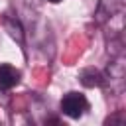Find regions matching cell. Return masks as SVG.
<instances>
[{
    "instance_id": "6da1fadb",
    "label": "cell",
    "mask_w": 126,
    "mask_h": 126,
    "mask_svg": "<svg viewBox=\"0 0 126 126\" xmlns=\"http://www.w3.org/2000/svg\"><path fill=\"white\" fill-rule=\"evenodd\" d=\"M89 100H87V96L83 94V93H79V91H69V93H65L63 94V98H61V102H59V108H61V112L65 114V116H69V118H81L87 110H89Z\"/></svg>"
},
{
    "instance_id": "7a4b0ae2",
    "label": "cell",
    "mask_w": 126,
    "mask_h": 126,
    "mask_svg": "<svg viewBox=\"0 0 126 126\" xmlns=\"http://www.w3.org/2000/svg\"><path fill=\"white\" fill-rule=\"evenodd\" d=\"M102 75H104V85H110V89L116 91V93L122 91V87H124V77H126L124 55H114Z\"/></svg>"
},
{
    "instance_id": "3957f363",
    "label": "cell",
    "mask_w": 126,
    "mask_h": 126,
    "mask_svg": "<svg viewBox=\"0 0 126 126\" xmlns=\"http://www.w3.org/2000/svg\"><path fill=\"white\" fill-rule=\"evenodd\" d=\"M124 10V0H98L94 10V22L98 26H104L112 18H120Z\"/></svg>"
},
{
    "instance_id": "277c9868",
    "label": "cell",
    "mask_w": 126,
    "mask_h": 126,
    "mask_svg": "<svg viewBox=\"0 0 126 126\" xmlns=\"http://www.w3.org/2000/svg\"><path fill=\"white\" fill-rule=\"evenodd\" d=\"M2 26H4L6 33H8L18 45L24 47V43H26V33H24V26H22V22H20L16 16L6 14V16L2 18Z\"/></svg>"
},
{
    "instance_id": "5b68a950",
    "label": "cell",
    "mask_w": 126,
    "mask_h": 126,
    "mask_svg": "<svg viewBox=\"0 0 126 126\" xmlns=\"http://www.w3.org/2000/svg\"><path fill=\"white\" fill-rule=\"evenodd\" d=\"M79 81L83 87L87 89H94V87H104V75L102 71L94 69V67H85L79 71Z\"/></svg>"
},
{
    "instance_id": "8992f818",
    "label": "cell",
    "mask_w": 126,
    "mask_h": 126,
    "mask_svg": "<svg viewBox=\"0 0 126 126\" xmlns=\"http://www.w3.org/2000/svg\"><path fill=\"white\" fill-rule=\"evenodd\" d=\"M20 83V71L14 67V65H8V63H2L0 65V87L10 91L12 87H16Z\"/></svg>"
},
{
    "instance_id": "52a82bcc",
    "label": "cell",
    "mask_w": 126,
    "mask_h": 126,
    "mask_svg": "<svg viewBox=\"0 0 126 126\" xmlns=\"http://www.w3.org/2000/svg\"><path fill=\"white\" fill-rule=\"evenodd\" d=\"M124 120H126L124 112H122V110H118L116 114H112V116H108V118H106V124H118V126H122V124H124Z\"/></svg>"
},
{
    "instance_id": "ba28073f",
    "label": "cell",
    "mask_w": 126,
    "mask_h": 126,
    "mask_svg": "<svg viewBox=\"0 0 126 126\" xmlns=\"http://www.w3.org/2000/svg\"><path fill=\"white\" fill-rule=\"evenodd\" d=\"M6 100H8V91L0 87V102H6Z\"/></svg>"
},
{
    "instance_id": "9c48e42d",
    "label": "cell",
    "mask_w": 126,
    "mask_h": 126,
    "mask_svg": "<svg viewBox=\"0 0 126 126\" xmlns=\"http://www.w3.org/2000/svg\"><path fill=\"white\" fill-rule=\"evenodd\" d=\"M47 2H51V4H59V2H63V0H47Z\"/></svg>"
}]
</instances>
